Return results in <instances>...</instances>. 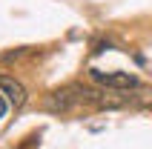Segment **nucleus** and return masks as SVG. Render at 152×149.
Here are the masks:
<instances>
[{"mask_svg": "<svg viewBox=\"0 0 152 149\" xmlns=\"http://www.w3.org/2000/svg\"><path fill=\"white\" fill-rule=\"evenodd\" d=\"M0 92H3V98H6L15 109H20L26 103V89L15 80V77H9V74H0Z\"/></svg>", "mask_w": 152, "mask_h": 149, "instance_id": "2", "label": "nucleus"}, {"mask_svg": "<svg viewBox=\"0 0 152 149\" xmlns=\"http://www.w3.org/2000/svg\"><path fill=\"white\" fill-rule=\"evenodd\" d=\"M6 112H9V100L3 98V92H0V121L6 118Z\"/></svg>", "mask_w": 152, "mask_h": 149, "instance_id": "3", "label": "nucleus"}, {"mask_svg": "<svg viewBox=\"0 0 152 149\" xmlns=\"http://www.w3.org/2000/svg\"><path fill=\"white\" fill-rule=\"evenodd\" d=\"M89 77L98 80L101 86H106V89H138L141 86V80L129 72H101V69H92Z\"/></svg>", "mask_w": 152, "mask_h": 149, "instance_id": "1", "label": "nucleus"}]
</instances>
